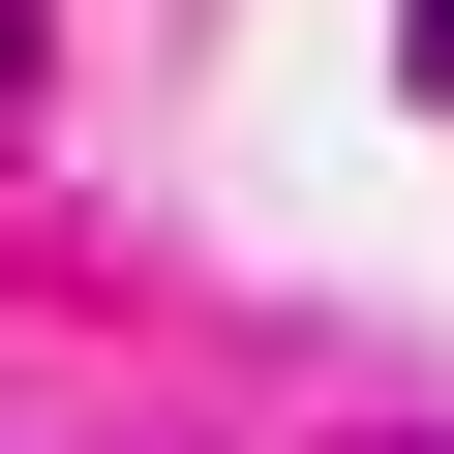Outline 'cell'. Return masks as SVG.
Listing matches in <instances>:
<instances>
[{
    "instance_id": "obj_1",
    "label": "cell",
    "mask_w": 454,
    "mask_h": 454,
    "mask_svg": "<svg viewBox=\"0 0 454 454\" xmlns=\"http://www.w3.org/2000/svg\"><path fill=\"white\" fill-rule=\"evenodd\" d=\"M394 61H424V91H454V0H394Z\"/></svg>"
},
{
    "instance_id": "obj_2",
    "label": "cell",
    "mask_w": 454,
    "mask_h": 454,
    "mask_svg": "<svg viewBox=\"0 0 454 454\" xmlns=\"http://www.w3.org/2000/svg\"><path fill=\"white\" fill-rule=\"evenodd\" d=\"M0 61H31V0H0Z\"/></svg>"
}]
</instances>
